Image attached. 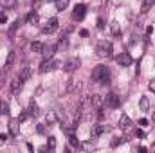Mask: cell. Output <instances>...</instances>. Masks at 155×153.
<instances>
[{"mask_svg": "<svg viewBox=\"0 0 155 153\" xmlns=\"http://www.w3.org/2000/svg\"><path fill=\"white\" fill-rule=\"evenodd\" d=\"M92 79L97 81V83L108 85V83H110V70H108V67H105V65H97V67L92 70Z\"/></svg>", "mask_w": 155, "mask_h": 153, "instance_id": "cell-1", "label": "cell"}, {"mask_svg": "<svg viewBox=\"0 0 155 153\" xmlns=\"http://www.w3.org/2000/svg\"><path fill=\"white\" fill-rule=\"evenodd\" d=\"M96 52L99 58H110L112 56V41H107V40L99 41L96 45Z\"/></svg>", "mask_w": 155, "mask_h": 153, "instance_id": "cell-2", "label": "cell"}, {"mask_svg": "<svg viewBox=\"0 0 155 153\" xmlns=\"http://www.w3.org/2000/svg\"><path fill=\"white\" fill-rule=\"evenodd\" d=\"M60 65H61V61H58V60H54V61L43 60V61H41V65H40V69H38V70L41 72V74H45L47 70H54V69H58Z\"/></svg>", "mask_w": 155, "mask_h": 153, "instance_id": "cell-3", "label": "cell"}, {"mask_svg": "<svg viewBox=\"0 0 155 153\" xmlns=\"http://www.w3.org/2000/svg\"><path fill=\"white\" fill-rule=\"evenodd\" d=\"M105 105H107L108 108H117V106H119V96L114 94V92L107 94V96H105Z\"/></svg>", "mask_w": 155, "mask_h": 153, "instance_id": "cell-4", "label": "cell"}, {"mask_svg": "<svg viewBox=\"0 0 155 153\" xmlns=\"http://www.w3.org/2000/svg\"><path fill=\"white\" fill-rule=\"evenodd\" d=\"M24 83H25L24 79H20V77H15V79L11 81V85H9V90H11V94H13V96H16V94L22 90Z\"/></svg>", "mask_w": 155, "mask_h": 153, "instance_id": "cell-5", "label": "cell"}, {"mask_svg": "<svg viewBox=\"0 0 155 153\" xmlns=\"http://www.w3.org/2000/svg\"><path fill=\"white\" fill-rule=\"evenodd\" d=\"M78 67H79V60H78V58H69V60L63 63V70H65V72H74Z\"/></svg>", "mask_w": 155, "mask_h": 153, "instance_id": "cell-6", "label": "cell"}, {"mask_svg": "<svg viewBox=\"0 0 155 153\" xmlns=\"http://www.w3.org/2000/svg\"><path fill=\"white\" fill-rule=\"evenodd\" d=\"M132 124H134V122H132V119H130L128 115L121 114V117H119V128H121L123 132H128V130L132 128Z\"/></svg>", "mask_w": 155, "mask_h": 153, "instance_id": "cell-7", "label": "cell"}, {"mask_svg": "<svg viewBox=\"0 0 155 153\" xmlns=\"http://www.w3.org/2000/svg\"><path fill=\"white\" fill-rule=\"evenodd\" d=\"M90 101H92L94 110H97V108H101V106L105 105V96H101V94H94V96L90 97Z\"/></svg>", "mask_w": 155, "mask_h": 153, "instance_id": "cell-8", "label": "cell"}, {"mask_svg": "<svg viewBox=\"0 0 155 153\" xmlns=\"http://www.w3.org/2000/svg\"><path fill=\"white\" fill-rule=\"evenodd\" d=\"M117 63H119L121 67H130V65H132V58H130L126 52H123V54L117 56Z\"/></svg>", "mask_w": 155, "mask_h": 153, "instance_id": "cell-9", "label": "cell"}, {"mask_svg": "<svg viewBox=\"0 0 155 153\" xmlns=\"http://www.w3.org/2000/svg\"><path fill=\"white\" fill-rule=\"evenodd\" d=\"M58 29V18H51L49 22H47V25L43 27V33H52V31H56Z\"/></svg>", "mask_w": 155, "mask_h": 153, "instance_id": "cell-10", "label": "cell"}, {"mask_svg": "<svg viewBox=\"0 0 155 153\" xmlns=\"http://www.w3.org/2000/svg\"><path fill=\"white\" fill-rule=\"evenodd\" d=\"M54 50H56V47H54V45H45V47H43V50H41L43 60H51V58H52V54H54Z\"/></svg>", "mask_w": 155, "mask_h": 153, "instance_id": "cell-11", "label": "cell"}, {"mask_svg": "<svg viewBox=\"0 0 155 153\" xmlns=\"http://www.w3.org/2000/svg\"><path fill=\"white\" fill-rule=\"evenodd\" d=\"M85 11H87V7H85L83 4H79V5H76V7H74V18H78V20H81V18L85 16Z\"/></svg>", "mask_w": 155, "mask_h": 153, "instance_id": "cell-12", "label": "cell"}, {"mask_svg": "<svg viewBox=\"0 0 155 153\" xmlns=\"http://www.w3.org/2000/svg\"><path fill=\"white\" fill-rule=\"evenodd\" d=\"M15 60H16V52L11 50V52L7 54V60H5V69H11V67L15 65Z\"/></svg>", "mask_w": 155, "mask_h": 153, "instance_id": "cell-13", "label": "cell"}, {"mask_svg": "<svg viewBox=\"0 0 155 153\" xmlns=\"http://www.w3.org/2000/svg\"><path fill=\"white\" fill-rule=\"evenodd\" d=\"M139 106H141L143 112H148V110H150V99H148L146 96H143L141 101H139Z\"/></svg>", "mask_w": 155, "mask_h": 153, "instance_id": "cell-14", "label": "cell"}, {"mask_svg": "<svg viewBox=\"0 0 155 153\" xmlns=\"http://www.w3.org/2000/svg\"><path fill=\"white\" fill-rule=\"evenodd\" d=\"M105 130H108V126H103V124H97V126H94V130H92V139H96L99 133H103Z\"/></svg>", "mask_w": 155, "mask_h": 153, "instance_id": "cell-15", "label": "cell"}, {"mask_svg": "<svg viewBox=\"0 0 155 153\" xmlns=\"http://www.w3.org/2000/svg\"><path fill=\"white\" fill-rule=\"evenodd\" d=\"M15 5H16V0H0V9H9Z\"/></svg>", "mask_w": 155, "mask_h": 153, "instance_id": "cell-16", "label": "cell"}, {"mask_svg": "<svg viewBox=\"0 0 155 153\" xmlns=\"http://www.w3.org/2000/svg\"><path fill=\"white\" fill-rule=\"evenodd\" d=\"M27 115H38V105L35 101L29 103V108H27Z\"/></svg>", "mask_w": 155, "mask_h": 153, "instance_id": "cell-17", "label": "cell"}, {"mask_svg": "<svg viewBox=\"0 0 155 153\" xmlns=\"http://www.w3.org/2000/svg\"><path fill=\"white\" fill-rule=\"evenodd\" d=\"M43 47H45V45H43V43H40V41H33V43H31V49H33L35 52H40V54H41Z\"/></svg>", "mask_w": 155, "mask_h": 153, "instance_id": "cell-18", "label": "cell"}, {"mask_svg": "<svg viewBox=\"0 0 155 153\" xmlns=\"http://www.w3.org/2000/svg\"><path fill=\"white\" fill-rule=\"evenodd\" d=\"M67 5H69V0H56V9L58 11H63Z\"/></svg>", "mask_w": 155, "mask_h": 153, "instance_id": "cell-19", "label": "cell"}, {"mask_svg": "<svg viewBox=\"0 0 155 153\" xmlns=\"http://www.w3.org/2000/svg\"><path fill=\"white\" fill-rule=\"evenodd\" d=\"M0 114H9V105H7V101H4V99H2V101H0Z\"/></svg>", "mask_w": 155, "mask_h": 153, "instance_id": "cell-20", "label": "cell"}, {"mask_svg": "<svg viewBox=\"0 0 155 153\" xmlns=\"http://www.w3.org/2000/svg\"><path fill=\"white\" fill-rule=\"evenodd\" d=\"M9 130H11V135H18V122L16 121H11Z\"/></svg>", "mask_w": 155, "mask_h": 153, "instance_id": "cell-21", "label": "cell"}, {"mask_svg": "<svg viewBox=\"0 0 155 153\" xmlns=\"http://www.w3.org/2000/svg\"><path fill=\"white\" fill-rule=\"evenodd\" d=\"M29 76H31V69H29V67H25V69H24V70H22V74H20V79H24V81H27V79H29Z\"/></svg>", "mask_w": 155, "mask_h": 153, "instance_id": "cell-22", "label": "cell"}, {"mask_svg": "<svg viewBox=\"0 0 155 153\" xmlns=\"http://www.w3.org/2000/svg\"><path fill=\"white\" fill-rule=\"evenodd\" d=\"M153 2H155V0H144V2H143V7H141V11H143V13H146V11H148V9L153 5Z\"/></svg>", "mask_w": 155, "mask_h": 153, "instance_id": "cell-23", "label": "cell"}, {"mask_svg": "<svg viewBox=\"0 0 155 153\" xmlns=\"http://www.w3.org/2000/svg\"><path fill=\"white\" fill-rule=\"evenodd\" d=\"M56 121H58V117H56V112H49V114H47V122H49V124H54Z\"/></svg>", "mask_w": 155, "mask_h": 153, "instance_id": "cell-24", "label": "cell"}, {"mask_svg": "<svg viewBox=\"0 0 155 153\" xmlns=\"http://www.w3.org/2000/svg\"><path fill=\"white\" fill-rule=\"evenodd\" d=\"M36 20H38V15H36L35 11H31V13L27 15V22H29V24H35Z\"/></svg>", "mask_w": 155, "mask_h": 153, "instance_id": "cell-25", "label": "cell"}, {"mask_svg": "<svg viewBox=\"0 0 155 153\" xmlns=\"http://www.w3.org/2000/svg\"><path fill=\"white\" fill-rule=\"evenodd\" d=\"M67 45H69V41H67V38H61V40H60V43H58V47H56V49H67Z\"/></svg>", "mask_w": 155, "mask_h": 153, "instance_id": "cell-26", "label": "cell"}, {"mask_svg": "<svg viewBox=\"0 0 155 153\" xmlns=\"http://www.w3.org/2000/svg\"><path fill=\"white\" fill-rule=\"evenodd\" d=\"M69 142H71V144H72L74 148H78V146H79V142H78V139L74 137V133H72V135H69Z\"/></svg>", "mask_w": 155, "mask_h": 153, "instance_id": "cell-27", "label": "cell"}, {"mask_svg": "<svg viewBox=\"0 0 155 153\" xmlns=\"http://www.w3.org/2000/svg\"><path fill=\"white\" fill-rule=\"evenodd\" d=\"M110 29H112V34H119V24L117 22H112Z\"/></svg>", "mask_w": 155, "mask_h": 153, "instance_id": "cell-28", "label": "cell"}, {"mask_svg": "<svg viewBox=\"0 0 155 153\" xmlns=\"http://www.w3.org/2000/svg\"><path fill=\"white\" fill-rule=\"evenodd\" d=\"M49 148H51V150L56 148V139H54V137H49Z\"/></svg>", "mask_w": 155, "mask_h": 153, "instance_id": "cell-29", "label": "cell"}, {"mask_svg": "<svg viewBox=\"0 0 155 153\" xmlns=\"http://www.w3.org/2000/svg\"><path fill=\"white\" fill-rule=\"evenodd\" d=\"M148 88H150V92H153V94H155V79H150V83H148Z\"/></svg>", "mask_w": 155, "mask_h": 153, "instance_id": "cell-30", "label": "cell"}, {"mask_svg": "<svg viewBox=\"0 0 155 153\" xmlns=\"http://www.w3.org/2000/svg\"><path fill=\"white\" fill-rule=\"evenodd\" d=\"M7 142V135H4V133H0V146H4Z\"/></svg>", "mask_w": 155, "mask_h": 153, "instance_id": "cell-31", "label": "cell"}, {"mask_svg": "<svg viewBox=\"0 0 155 153\" xmlns=\"http://www.w3.org/2000/svg\"><path fill=\"white\" fill-rule=\"evenodd\" d=\"M4 81H5V74H4V70H0V88L4 86Z\"/></svg>", "mask_w": 155, "mask_h": 153, "instance_id": "cell-32", "label": "cell"}, {"mask_svg": "<svg viewBox=\"0 0 155 153\" xmlns=\"http://www.w3.org/2000/svg\"><path fill=\"white\" fill-rule=\"evenodd\" d=\"M18 25H20V20H16V22H15V24H13V25H11V33H15V31H16V27H18Z\"/></svg>", "mask_w": 155, "mask_h": 153, "instance_id": "cell-33", "label": "cell"}, {"mask_svg": "<svg viewBox=\"0 0 155 153\" xmlns=\"http://www.w3.org/2000/svg\"><path fill=\"white\" fill-rule=\"evenodd\" d=\"M139 124L141 126H148V119H139Z\"/></svg>", "mask_w": 155, "mask_h": 153, "instance_id": "cell-34", "label": "cell"}, {"mask_svg": "<svg viewBox=\"0 0 155 153\" xmlns=\"http://www.w3.org/2000/svg\"><path fill=\"white\" fill-rule=\"evenodd\" d=\"M5 20H7V16L4 13H0V24H5Z\"/></svg>", "mask_w": 155, "mask_h": 153, "instance_id": "cell-35", "label": "cell"}, {"mask_svg": "<svg viewBox=\"0 0 155 153\" xmlns=\"http://www.w3.org/2000/svg\"><path fill=\"white\" fill-rule=\"evenodd\" d=\"M153 119H155V112H153Z\"/></svg>", "mask_w": 155, "mask_h": 153, "instance_id": "cell-36", "label": "cell"}]
</instances>
